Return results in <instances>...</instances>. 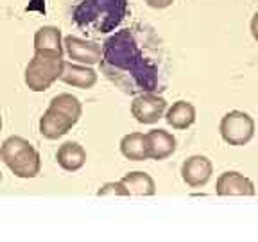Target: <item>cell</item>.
Returning <instances> with one entry per match:
<instances>
[{"label": "cell", "instance_id": "10", "mask_svg": "<svg viewBox=\"0 0 258 242\" xmlns=\"http://www.w3.org/2000/svg\"><path fill=\"white\" fill-rule=\"evenodd\" d=\"M215 192L217 196H254V183L244 174L237 172V170H228L222 172L217 177L215 183Z\"/></svg>", "mask_w": 258, "mask_h": 242}, {"label": "cell", "instance_id": "9", "mask_svg": "<svg viewBox=\"0 0 258 242\" xmlns=\"http://www.w3.org/2000/svg\"><path fill=\"white\" fill-rule=\"evenodd\" d=\"M214 174V163L203 154H194L186 158L181 165V177L183 182L192 189H201L210 182Z\"/></svg>", "mask_w": 258, "mask_h": 242}, {"label": "cell", "instance_id": "17", "mask_svg": "<svg viewBox=\"0 0 258 242\" xmlns=\"http://www.w3.org/2000/svg\"><path fill=\"white\" fill-rule=\"evenodd\" d=\"M120 153L124 158L133 161H144L147 158V147H145V135L144 133H129L122 137L120 140Z\"/></svg>", "mask_w": 258, "mask_h": 242}, {"label": "cell", "instance_id": "14", "mask_svg": "<svg viewBox=\"0 0 258 242\" xmlns=\"http://www.w3.org/2000/svg\"><path fill=\"white\" fill-rule=\"evenodd\" d=\"M163 117H165L167 124L181 131V129H188L196 122V108H194L192 102L177 101L170 108L165 109Z\"/></svg>", "mask_w": 258, "mask_h": 242}, {"label": "cell", "instance_id": "21", "mask_svg": "<svg viewBox=\"0 0 258 242\" xmlns=\"http://www.w3.org/2000/svg\"><path fill=\"white\" fill-rule=\"evenodd\" d=\"M0 182H2V172H0Z\"/></svg>", "mask_w": 258, "mask_h": 242}, {"label": "cell", "instance_id": "11", "mask_svg": "<svg viewBox=\"0 0 258 242\" xmlns=\"http://www.w3.org/2000/svg\"><path fill=\"white\" fill-rule=\"evenodd\" d=\"M176 145L177 142L174 135L165 129H153L149 133H145V147H147L149 160H165L172 156Z\"/></svg>", "mask_w": 258, "mask_h": 242}, {"label": "cell", "instance_id": "20", "mask_svg": "<svg viewBox=\"0 0 258 242\" xmlns=\"http://www.w3.org/2000/svg\"><path fill=\"white\" fill-rule=\"evenodd\" d=\"M0 131H2V117H0Z\"/></svg>", "mask_w": 258, "mask_h": 242}, {"label": "cell", "instance_id": "13", "mask_svg": "<svg viewBox=\"0 0 258 242\" xmlns=\"http://www.w3.org/2000/svg\"><path fill=\"white\" fill-rule=\"evenodd\" d=\"M57 165L67 172H76V170L83 169L86 163V151L85 147L77 142H64L59 145V149L56 153Z\"/></svg>", "mask_w": 258, "mask_h": 242}, {"label": "cell", "instance_id": "15", "mask_svg": "<svg viewBox=\"0 0 258 242\" xmlns=\"http://www.w3.org/2000/svg\"><path fill=\"white\" fill-rule=\"evenodd\" d=\"M34 50L41 52H52L63 56V36L61 29L54 25H43L34 34Z\"/></svg>", "mask_w": 258, "mask_h": 242}, {"label": "cell", "instance_id": "16", "mask_svg": "<svg viewBox=\"0 0 258 242\" xmlns=\"http://www.w3.org/2000/svg\"><path fill=\"white\" fill-rule=\"evenodd\" d=\"M120 183L125 187L129 196H154L156 194V183L147 172L135 170V172L125 174L120 179Z\"/></svg>", "mask_w": 258, "mask_h": 242}, {"label": "cell", "instance_id": "7", "mask_svg": "<svg viewBox=\"0 0 258 242\" xmlns=\"http://www.w3.org/2000/svg\"><path fill=\"white\" fill-rule=\"evenodd\" d=\"M169 108L167 101L154 92L138 93L131 102V115L140 124H154L163 118V113Z\"/></svg>", "mask_w": 258, "mask_h": 242}, {"label": "cell", "instance_id": "12", "mask_svg": "<svg viewBox=\"0 0 258 242\" xmlns=\"http://www.w3.org/2000/svg\"><path fill=\"white\" fill-rule=\"evenodd\" d=\"M59 79L63 81L64 85L88 90V88H93V86H95L99 76H97L95 70H93L92 67H88V65L63 61V69H61Z\"/></svg>", "mask_w": 258, "mask_h": 242}, {"label": "cell", "instance_id": "6", "mask_svg": "<svg viewBox=\"0 0 258 242\" xmlns=\"http://www.w3.org/2000/svg\"><path fill=\"white\" fill-rule=\"evenodd\" d=\"M219 131L226 144L240 147V145L249 144L251 138L254 137V120L249 113L233 109L221 118Z\"/></svg>", "mask_w": 258, "mask_h": 242}, {"label": "cell", "instance_id": "19", "mask_svg": "<svg viewBox=\"0 0 258 242\" xmlns=\"http://www.w3.org/2000/svg\"><path fill=\"white\" fill-rule=\"evenodd\" d=\"M144 2L153 9H165L169 6H172L174 0H144Z\"/></svg>", "mask_w": 258, "mask_h": 242}, {"label": "cell", "instance_id": "18", "mask_svg": "<svg viewBox=\"0 0 258 242\" xmlns=\"http://www.w3.org/2000/svg\"><path fill=\"white\" fill-rule=\"evenodd\" d=\"M97 196H129V192L120 182H111L104 183L101 189L97 190Z\"/></svg>", "mask_w": 258, "mask_h": 242}, {"label": "cell", "instance_id": "4", "mask_svg": "<svg viewBox=\"0 0 258 242\" xmlns=\"http://www.w3.org/2000/svg\"><path fill=\"white\" fill-rule=\"evenodd\" d=\"M0 160L22 179L36 177L41 170V158L36 147L22 137H9L0 145Z\"/></svg>", "mask_w": 258, "mask_h": 242}, {"label": "cell", "instance_id": "1", "mask_svg": "<svg viewBox=\"0 0 258 242\" xmlns=\"http://www.w3.org/2000/svg\"><path fill=\"white\" fill-rule=\"evenodd\" d=\"M161 43L145 25L120 29L104 41L101 70L125 93L161 90Z\"/></svg>", "mask_w": 258, "mask_h": 242}, {"label": "cell", "instance_id": "2", "mask_svg": "<svg viewBox=\"0 0 258 242\" xmlns=\"http://www.w3.org/2000/svg\"><path fill=\"white\" fill-rule=\"evenodd\" d=\"M127 15V0H74L72 18L88 32H109Z\"/></svg>", "mask_w": 258, "mask_h": 242}, {"label": "cell", "instance_id": "5", "mask_svg": "<svg viewBox=\"0 0 258 242\" xmlns=\"http://www.w3.org/2000/svg\"><path fill=\"white\" fill-rule=\"evenodd\" d=\"M63 56L34 50V56L25 67V85L32 92H45L59 79L63 69Z\"/></svg>", "mask_w": 258, "mask_h": 242}, {"label": "cell", "instance_id": "3", "mask_svg": "<svg viewBox=\"0 0 258 242\" xmlns=\"http://www.w3.org/2000/svg\"><path fill=\"white\" fill-rule=\"evenodd\" d=\"M83 106L72 93H59L52 97L48 108L40 118V133L48 140H57L67 135L79 122Z\"/></svg>", "mask_w": 258, "mask_h": 242}, {"label": "cell", "instance_id": "8", "mask_svg": "<svg viewBox=\"0 0 258 242\" xmlns=\"http://www.w3.org/2000/svg\"><path fill=\"white\" fill-rule=\"evenodd\" d=\"M63 48L67 50L69 57L76 63L81 65H99L102 57V47L95 41H88V40H83V38H77V36H67L63 40Z\"/></svg>", "mask_w": 258, "mask_h": 242}]
</instances>
